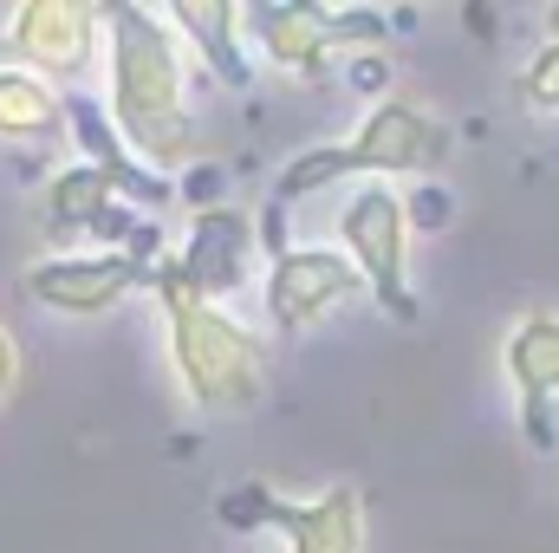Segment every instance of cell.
I'll use <instances>...</instances> for the list:
<instances>
[{
  "label": "cell",
  "mask_w": 559,
  "mask_h": 553,
  "mask_svg": "<svg viewBox=\"0 0 559 553\" xmlns=\"http://www.w3.org/2000/svg\"><path fill=\"white\" fill-rule=\"evenodd\" d=\"M241 26H254L261 52L274 66L293 72H325V52H332V33H325V13L319 0H261V7H241Z\"/></svg>",
  "instance_id": "obj_11"
},
{
  "label": "cell",
  "mask_w": 559,
  "mask_h": 553,
  "mask_svg": "<svg viewBox=\"0 0 559 553\" xmlns=\"http://www.w3.org/2000/svg\"><path fill=\"white\" fill-rule=\"evenodd\" d=\"M404 215H411V228H436V222H449V196L436 183L429 189H411V209Z\"/></svg>",
  "instance_id": "obj_18"
},
{
  "label": "cell",
  "mask_w": 559,
  "mask_h": 553,
  "mask_svg": "<svg viewBox=\"0 0 559 553\" xmlns=\"http://www.w3.org/2000/svg\"><path fill=\"white\" fill-rule=\"evenodd\" d=\"M105 52H111V125L143 169H169L195 156L189 125V72L169 33V13L118 0L105 7Z\"/></svg>",
  "instance_id": "obj_1"
},
{
  "label": "cell",
  "mask_w": 559,
  "mask_h": 553,
  "mask_svg": "<svg viewBox=\"0 0 559 553\" xmlns=\"http://www.w3.org/2000/svg\"><path fill=\"white\" fill-rule=\"evenodd\" d=\"M352 293H365V280H358V268L345 255H332V248H293V255H280L274 268H267V319L293 339V332L319 326Z\"/></svg>",
  "instance_id": "obj_7"
},
{
  "label": "cell",
  "mask_w": 559,
  "mask_h": 553,
  "mask_svg": "<svg viewBox=\"0 0 559 553\" xmlns=\"http://www.w3.org/2000/svg\"><path fill=\"white\" fill-rule=\"evenodd\" d=\"M338 235H345V261L358 268L365 293L397 319V326H417V293H411V215H404V196L397 189H358L338 215Z\"/></svg>",
  "instance_id": "obj_3"
},
{
  "label": "cell",
  "mask_w": 559,
  "mask_h": 553,
  "mask_svg": "<svg viewBox=\"0 0 559 553\" xmlns=\"http://www.w3.org/2000/svg\"><path fill=\"white\" fill-rule=\"evenodd\" d=\"M384 79H391V66H384L378 52H365V59H352V92H365V98H378V92H384Z\"/></svg>",
  "instance_id": "obj_20"
},
{
  "label": "cell",
  "mask_w": 559,
  "mask_h": 553,
  "mask_svg": "<svg viewBox=\"0 0 559 553\" xmlns=\"http://www.w3.org/2000/svg\"><path fill=\"white\" fill-rule=\"evenodd\" d=\"M468 26H481L475 39H495V33H488V26H495V7H468Z\"/></svg>",
  "instance_id": "obj_22"
},
{
  "label": "cell",
  "mask_w": 559,
  "mask_h": 553,
  "mask_svg": "<svg viewBox=\"0 0 559 553\" xmlns=\"http://www.w3.org/2000/svg\"><path fill=\"white\" fill-rule=\"evenodd\" d=\"M13 385H20V345L0 332V404L13 398Z\"/></svg>",
  "instance_id": "obj_21"
},
{
  "label": "cell",
  "mask_w": 559,
  "mask_h": 553,
  "mask_svg": "<svg viewBox=\"0 0 559 553\" xmlns=\"http://www.w3.org/2000/svg\"><path fill=\"white\" fill-rule=\"evenodd\" d=\"M267 508H274V489L267 482H241L222 495V521L228 528H267Z\"/></svg>",
  "instance_id": "obj_17"
},
{
  "label": "cell",
  "mask_w": 559,
  "mask_h": 553,
  "mask_svg": "<svg viewBox=\"0 0 559 553\" xmlns=\"http://www.w3.org/2000/svg\"><path fill=\"white\" fill-rule=\"evenodd\" d=\"M442 156H449V131L417 105H378L358 125V138L338 143L345 176H417V169H436Z\"/></svg>",
  "instance_id": "obj_6"
},
{
  "label": "cell",
  "mask_w": 559,
  "mask_h": 553,
  "mask_svg": "<svg viewBox=\"0 0 559 553\" xmlns=\"http://www.w3.org/2000/svg\"><path fill=\"white\" fill-rule=\"evenodd\" d=\"M521 92H527V105L559 111V39H547V46L527 59V72H521Z\"/></svg>",
  "instance_id": "obj_16"
},
{
  "label": "cell",
  "mask_w": 559,
  "mask_h": 553,
  "mask_svg": "<svg viewBox=\"0 0 559 553\" xmlns=\"http://www.w3.org/2000/svg\"><path fill=\"white\" fill-rule=\"evenodd\" d=\"M267 528L286 534V553H365V502L358 489H325L319 502H280Z\"/></svg>",
  "instance_id": "obj_10"
},
{
  "label": "cell",
  "mask_w": 559,
  "mask_h": 553,
  "mask_svg": "<svg viewBox=\"0 0 559 553\" xmlns=\"http://www.w3.org/2000/svg\"><path fill=\"white\" fill-rule=\"evenodd\" d=\"M508 378L521 398V423L534 449H554V398H559V313H527L508 332Z\"/></svg>",
  "instance_id": "obj_9"
},
{
  "label": "cell",
  "mask_w": 559,
  "mask_h": 553,
  "mask_svg": "<svg viewBox=\"0 0 559 553\" xmlns=\"http://www.w3.org/2000/svg\"><path fill=\"white\" fill-rule=\"evenodd\" d=\"M169 26L189 33L202 72H215L222 85L241 92V85L254 79V72H248V52H241V7H235V0H176V7H169Z\"/></svg>",
  "instance_id": "obj_12"
},
{
  "label": "cell",
  "mask_w": 559,
  "mask_h": 553,
  "mask_svg": "<svg viewBox=\"0 0 559 553\" xmlns=\"http://www.w3.org/2000/svg\"><path fill=\"white\" fill-rule=\"evenodd\" d=\"M156 299H163V319H169V365L182 378V391L202 404V411H248L261 391H267V365H261V345L254 332L222 313L215 299H202L195 286H182L169 255L150 268L143 280Z\"/></svg>",
  "instance_id": "obj_2"
},
{
  "label": "cell",
  "mask_w": 559,
  "mask_h": 553,
  "mask_svg": "<svg viewBox=\"0 0 559 553\" xmlns=\"http://www.w3.org/2000/svg\"><path fill=\"white\" fill-rule=\"evenodd\" d=\"M248 255H254V215L248 209H202L182 255H169V268L182 286H195L202 299H222L235 286H248Z\"/></svg>",
  "instance_id": "obj_8"
},
{
  "label": "cell",
  "mask_w": 559,
  "mask_h": 553,
  "mask_svg": "<svg viewBox=\"0 0 559 553\" xmlns=\"http://www.w3.org/2000/svg\"><path fill=\"white\" fill-rule=\"evenodd\" d=\"M319 13H325L332 46H378L391 33V13H378V7H319Z\"/></svg>",
  "instance_id": "obj_15"
},
{
  "label": "cell",
  "mask_w": 559,
  "mask_h": 553,
  "mask_svg": "<svg viewBox=\"0 0 559 553\" xmlns=\"http://www.w3.org/2000/svg\"><path fill=\"white\" fill-rule=\"evenodd\" d=\"M182 196L195 202V215H202V209H215V196H222V169H215V163L189 169V176H182Z\"/></svg>",
  "instance_id": "obj_19"
},
{
  "label": "cell",
  "mask_w": 559,
  "mask_h": 553,
  "mask_svg": "<svg viewBox=\"0 0 559 553\" xmlns=\"http://www.w3.org/2000/svg\"><path fill=\"white\" fill-rule=\"evenodd\" d=\"M547 26H554V39H559V7H547Z\"/></svg>",
  "instance_id": "obj_23"
},
{
  "label": "cell",
  "mask_w": 559,
  "mask_h": 553,
  "mask_svg": "<svg viewBox=\"0 0 559 553\" xmlns=\"http://www.w3.org/2000/svg\"><path fill=\"white\" fill-rule=\"evenodd\" d=\"M143 268L131 255H52V261H33L26 274H20V293L33 299V306H46V313H72V319H85V313H105V306H118L124 293H138L143 286Z\"/></svg>",
  "instance_id": "obj_5"
},
{
  "label": "cell",
  "mask_w": 559,
  "mask_h": 553,
  "mask_svg": "<svg viewBox=\"0 0 559 553\" xmlns=\"http://www.w3.org/2000/svg\"><path fill=\"white\" fill-rule=\"evenodd\" d=\"M118 209V189H111V176H98L92 163H72V169H59L52 176V189H46V222L66 235V228H92L98 235V222Z\"/></svg>",
  "instance_id": "obj_14"
},
{
  "label": "cell",
  "mask_w": 559,
  "mask_h": 553,
  "mask_svg": "<svg viewBox=\"0 0 559 553\" xmlns=\"http://www.w3.org/2000/svg\"><path fill=\"white\" fill-rule=\"evenodd\" d=\"M59 131H66V98L46 79H33V72L0 66V138L46 143V138H59Z\"/></svg>",
  "instance_id": "obj_13"
},
{
  "label": "cell",
  "mask_w": 559,
  "mask_h": 553,
  "mask_svg": "<svg viewBox=\"0 0 559 553\" xmlns=\"http://www.w3.org/2000/svg\"><path fill=\"white\" fill-rule=\"evenodd\" d=\"M98 26H105V7H85V0H26L7 20L0 66H20V72H33L46 85H72L98 59Z\"/></svg>",
  "instance_id": "obj_4"
}]
</instances>
